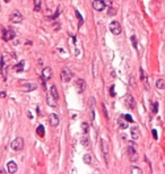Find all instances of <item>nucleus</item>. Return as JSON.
Here are the masks:
<instances>
[{"label": "nucleus", "instance_id": "f257e3e1", "mask_svg": "<svg viewBox=\"0 0 165 174\" xmlns=\"http://www.w3.org/2000/svg\"><path fill=\"white\" fill-rule=\"evenodd\" d=\"M109 27H110V31H111V33H112L113 35H120L121 32H122V27H121L120 23L117 21L111 22Z\"/></svg>", "mask_w": 165, "mask_h": 174}, {"label": "nucleus", "instance_id": "f03ea898", "mask_svg": "<svg viewBox=\"0 0 165 174\" xmlns=\"http://www.w3.org/2000/svg\"><path fill=\"white\" fill-rule=\"evenodd\" d=\"M10 147H12L14 151H22V149H23V147H24V140H23V138L18 137V138H16L15 140H12V144H10Z\"/></svg>", "mask_w": 165, "mask_h": 174}, {"label": "nucleus", "instance_id": "7ed1b4c3", "mask_svg": "<svg viewBox=\"0 0 165 174\" xmlns=\"http://www.w3.org/2000/svg\"><path fill=\"white\" fill-rule=\"evenodd\" d=\"M127 151H128V156H129L130 162H137L138 161V153H137L136 148L133 147L132 145H129Z\"/></svg>", "mask_w": 165, "mask_h": 174}, {"label": "nucleus", "instance_id": "20e7f679", "mask_svg": "<svg viewBox=\"0 0 165 174\" xmlns=\"http://www.w3.org/2000/svg\"><path fill=\"white\" fill-rule=\"evenodd\" d=\"M15 32H14V30H6V28H2V38L5 42H8L10 41V40H14L15 38Z\"/></svg>", "mask_w": 165, "mask_h": 174}, {"label": "nucleus", "instance_id": "39448f33", "mask_svg": "<svg viewBox=\"0 0 165 174\" xmlns=\"http://www.w3.org/2000/svg\"><path fill=\"white\" fill-rule=\"evenodd\" d=\"M101 149H102L103 156H104V158H105V163L109 164V145H107V142H106L104 139L101 140Z\"/></svg>", "mask_w": 165, "mask_h": 174}, {"label": "nucleus", "instance_id": "423d86ee", "mask_svg": "<svg viewBox=\"0 0 165 174\" xmlns=\"http://www.w3.org/2000/svg\"><path fill=\"white\" fill-rule=\"evenodd\" d=\"M72 78V72L69 70V68H63L61 70V80L63 83H68L70 81V79Z\"/></svg>", "mask_w": 165, "mask_h": 174}, {"label": "nucleus", "instance_id": "0eeeda50", "mask_svg": "<svg viewBox=\"0 0 165 174\" xmlns=\"http://www.w3.org/2000/svg\"><path fill=\"white\" fill-rule=\"evenodd\" d=\"M124 102H126V106H127L128 109H130V110H135L136 109V101L130 94L126 95V97H124Z\"/></svg>", "mask_w": 165, "mask_h": 174}, {"label": "nucleus", "instance_id": "6e6552de", "mask_svg": "<svg viewBox=\"0 0 165 174\" xmlns=\"http://www.w3.org/2000/svg\"><path fill=\"white\" fill-rule=\"evenodd\" d=\"M23 19H24V17L19 12H14L10 15V22L12 23H15V24L21 23V22H23Z\"/></svg>", "mask_w": 165, "mask_h": 174}, {"label": "nucleus", "instance_id": "1a4fd4ad", "mask_svg": "<svg viewBox=\"0 0 165 174\" xmlns=\"http://www.w3.org/2000/svg\"><path fill=\"white\" fill-rule=\"evenodd\" d=\"M49 122H50V126L51 127H57L60 122V119H59V115L56 114V113H51L49 115Z\"/></svg>", "mask_w": 165, "mask_h": 174}, {"label": "nucleus", "instance_id": "9d476101", "mask_svg": "<svg viewBox=\"0 0 165 174\" xmlns=\"http://www.w3.org/2000/svg\"><path fill=\"white\" fill-rule=\"evenodd\" d=\"M130 133H131V137H132L133 140H138V139L141 138V132H140L138 127L130 128Z\"/></svg>", "mask_w": 165, "mask_h": 174}, {"label": "nucleus", "instance_id": "9b49d317", "mask_svg": "<svg viewBox=\"0 0 165 174\" xmlns=\"http://www.w3.org/2000/svg\"><path fill=\"white\" fill-rule=\"evenodd\" d=\"M85 86H86V81H85V80L82 79V78L77 79V81H76V89H77V92H78L79 94H82V92L85 91Z\"/></svg>", "mask_w": 165, "mask_h": 174}, {"label": "nucleus", "instance_id": "f8f14e48", "mask_svg": "<svg viewBox=\"0 0 165 174\" xmlns=\"http://www.w3.org/2000/svg\"><path fill=\"white\" fill-rule=\"evenodd\" d=\"M93 8L97 12H102L105 8V3H104L103 0H94L93 1Z\"/></svg>", "mask_w": 165, "mask_h": 174}, {"label": "nucleus", "instance_id": "ddd939ff", "mask_svg": "<svg viewBox=\"0 0 165 174\" xmlns=\"http://www.w3.org/2000/svg\"><path fill=\"white\" fill-rule=\"evenodd\" d=\"M7 172L10 174L16 173V172H17V164H16L15 162H12V161L8 162L7 163Z\"/></svg>", "mask_w": 165, "mask_h": 174}, {"label": "nucleus", "instance_id": "4468645a", "mask_svg": "<svg viewBox=\"0 0 165 174\" xmlns=\"http://www.w3.org/2000/svg\"><path fill=\"white\" fill-rule=\"evenodd\" d=\"M42 77H43V79L44 80H49L52 77V69L50 67H47V68L43 69L42 71Z\"/></svg>", "mask_w": 165, "mask_h": 174}, {"label": "nucleus", "instance_id": "2eb2a0df", "mask_svg": "<svg viewBox=\"0 0 165 174\" xmlns=\"http://www.w3.org/2000/svg\"><path fill=\"white\" fill-rule=\"evenodd\" d=\"M36 87H37V86H36L35 84L26 83V84H23L22 91H24V92H32V91H34V89H36Z\"/></svg>", "mask_w": 165, "mask_h": 174}, {"label": "nucleus", "instance_id": "dca6fc26", "mask_svg": "<svg viewBox=\"0 0 165 174\" xmlns=\"http://www.w3.org/2000/svg\"><path fill=\"white\" fill-rule=\"evenodd\" d=\"M50 95L54 98V101H58L59 100V94H58V89H57L56 85H52L50 88Z\"/></svg>", "mask_w": 165, "mask_h": 174}, {"label": "nucleus", "instance_id": "f3484780", "mask_svg": "<svg viewBox=\"0 0 165 174\" xmlns=\"http://www.w3.org/2000/svg\"><path fill=\"white\" fill-rule=\"evenodd\" d=\"M80 144L82 145V147L88 148V146H89V138L87 136H82V139H80Z\"/></svg>", "mask_w": 165, "mask_h": 174}, {"label": "nucleus", "instance_id": "a211bd4d", "mask_svg": "<svg viewBox=\"0 0 165 174\" xmlns=\"http://www.w3.org/2000/svg\"><path fill=\"white\" fill-rule=\"evenodd\" d=\"M155 85H156V87L158 89H164L165 88V80L164 79H157Z\"/></svg>", "mask_w": 165, "mask_h": 174}, {"label": "nucleus", "instance_id": "6ab92c4d", "mask_svg": "<svg viewBox=\"0 0 165 174\" xmlns=\"http://www.w3.org/2000/svg\"><path fill=\"white\" fill-rule=\"evenodd\" d=\"M44 131H45L44 127H43L42 124H40V126L37 127V129H36V133H37V135L41 137V138H43V137H44Z\"/></svg>", "mask_w": 165, "mask_h": 174}, {"label": "nucleus", "instance_id": "aec40b11", "mask_svg": "<svg viewBox=\"0 0 165 174\" xmlns=\"http://www.w3.org/2000/svg\"><path fill=\"white\" fill-rule=\"evenodd\" d=\"M118 123H119V126H120L121 129H127L128 128V122L126 121V120H123V119H119Z\"/></svg>", "mask_w": 165, "mask_h": 174}, {"label": "nucleus", "instance_id": "412c9836", "mask_svg": "<svg viewBox=\"0 0 165 174\" xmlns=\"http://www.w3.org/2000/svg\"><path fill=\"white\" fill-rule=\"evenodd\" d=\"M82 161H84L85 164L89 165V164L92 163V156L91 155H88V154H86V155H84V157H82Z\"/></svg>", "mask_w": 165, "mask_h": 174}, {"label": "nucleus", "instance_id": "4be33fe9", "mask_svg": "<svg viewBox=\"0 0 165 174\" xmlns=\"http://www.w3.org/2000/svg\"><path fill=\"white\" fill-rule=\"evenodd\" d=\"M41 9V0H34V10L40 12Z\"/></svg>", "mask_w": 165, "mask_h": 174}, {"label": "nucleus", "instance_id": "5701e85b", "mask_svg": "<svg viewBox=\"0 0 165 174\" xmlns=\"http://www.w3.org/2000/svg\"><path fill=\"white\" fill-rule=\"evenodd\" d=\"M23 66H24V61H21L19 63H17V65L15 66V70L17 71V72L18 71H23V69H24Z\"/></svg>", "mask_w": 165, "mask_h": 174}, {"label": "nucleus", "instance_id": "b1692460", "mask_svg": "<svg viewBox=\"0 0 165 174\" xmlns=\"http://www.w3.org/2000/svg\"><path fill=\"white\" fill-rule=\"evenodd\" d=\"M131 172H132V174H142L141 168L137 167V166H133L132 170H131Z\"/></svg>", "mask_w": 165, "mask_h": 174}, {"label": "nucleus", "instance_id": "393cba45", "mask_svg": "<svg viewBox=\"0 0 165 174\" xmlns=\"http://www.w3.org/2000/svg\"><path fill=\"white\" fill-rule=\"evenodd\" d=\"M75 15H76V17L78 18V21H79V25H82V24L84 23V19H82V15L79 14V12H78V10H75Z\"/></svg>", "mask_w": 165, "mask_h": 174}, {"label": "nucleus", "instance_id": "a878e982", "mask_svg": "<svg viewBox=\"0 0 165 174\" xmlns=\"http://www.w3.org/2000/svg\"><path fill=\"white\" fill-rule=\"evenodd\" d=\"M82 131H84V133H87L88 132V129H89L88 124L86 123V122H82Z\"/></svg>", "mask_w": 165, "mask_h": 174}, {"label": "nucleus", "instance_id": "bb28decb", "mask_svg": "<svg viewBox=\"0 0 165 174\" xmlns=\"http://www.w3.org/2000/svg\"><path fill=\"white\" fill-rule=\"evenodd\" d=\"M152 111H153L154 114H156V113L158 112V103H157V102L153 103V109H152Z\"/></svg>", "mask_w": 165, "mask_h": 174}, {"label": "nucleus", "instance_id": "cd10ccee", "mask_svg": "<svg viewBox=\"0 0 165 174\" xmlns=\"http://www.w3.org/2000/svg\"><path fill=\"white\" fill-rule=\"evenodd\" d=\"M131 42H132L133 47H135V49H137V47H138V43H137V38H136L135 35L131 36Z\"/></svg>", "mask_w": 165, "mask_h": 174}, {"label": "nucleus", "instance_id": "c85d7f7f", "mask_svg": "<svg viewBox=\"0 0 165 174\" xmlns=\"http://www.w3.org/2000/svg\"><path fill=\"white\" fill-rule=\"evenodd\" d=\"M123 118L126 119V121L129 122V123H132V122H133V119H132V116H131L130 114H126Z\"/></svg>", "mask_w": 165, "mask_h": 174}, {"label": "nucleus", "instance_id": "c756f323", "mask_svg": "<svg viewBox=\"0 0 165 174\" xmlns=\"http://www.w3.org/2000/svg\"><path fill=\"white\" fill-rule=\"evenodd\" d=\"M110 94H111V96L112 97H114L115 96V92H114V85H112L111 87H110Z\"/></svg>", "mask_w": 165, "mask_h": 174}, {"label": "nucleus", "instance_id": "7c9ffc66", "mask_svg": "<svg viewBox=\"0 0 165 174\" xmlns=\"http://www.w3.org/2000/svg\"><path fill=\"white\" fill-rule=\"evenodd\" d=\"M139 71H140V79L144 81L145 80V72H144V70H142V68H139Z\"/></svg>", "mask_w": 165, "mask_h": 174}, {"label": "nucleus", "instance_id": "2f4dec72", "mask_svg": "<svg viewBox=\"0 0 165 174\" xmlns=\"http://www.w3.org/2000/svg\"><path fill=\"white\" fill-rule=\"evenodd\" d=\"M152 133H153L154 139H158V135H157V131H156V130L153 129V130H152Z\"/></svg>", "mask_w": 165, "mask_h": 174}, {"label": "nucleus", "instance_id": "473e14b6", "mask_svg": "<svg viewBox=\"0 0 165 174\" xmlns=\"http://www.w3.org/2000/svg\"><path fill=\"white\" fill-rule=\"evenodd\" d=\"M103 112H104V115H105V118L109 120V114H107V110H106V107H105V105L103 104Z\"/></svg>", "mask_w": 165, "mask_h": 174}, {"label": "nucleus", "instance_id": "72a5a7b5", "mask_svg": "<svg viewBox=\"0 0 165 174\" xmlns=\"http://www.w3.org/2000/svg\"><path fill=\"white\" fill-rule=\"evenodd\" d=\"M103 1L105 5H109V6H111V3H112V0H103Z\"/></svg>", "mask_w": 165, "mask_h": 174}, {"label": "nucleus", "instance_id": "f704fd0d", "mask_svg": "<svg viewBox=\"0 0 165 174\" xmlns=\"http://www.w3.org/2000/svg\"><path fill=\"white\" fill-rule=\"evenodd\" d=\"M0 97L5 98V97H6V93H5V92H1V93H0Z\"/></svg>", "mask_w": 165, "mask_h": 174}, {"label": "nucleus", "instance_id": "c9c22d12", "mask_svg": "<svg viewBox=\"0 0 165 174\" xmlns=\"http://www.w3.org/2000/svg\"><path fill=\"white\" fill-rule=\"evenodd\" d=\"M5 1H6V2H8V1H9V0H5Z\"/></svg>", "mask_w": 165, "mask_h": 174}, {"label": "nucleus", "instance_id": "e433bc0d", "mask_svg": "<svg viewBox=\"0 0 165 174\" xmlns=\"http://www.w3.org/2000/svg\"><path fill=\"white\" fill-rule=\"evenodd\" d=\"M0 12H1V6H0Z\"/></svg>", "mask_w": 165, "mask_h": 174}]
</instances>
